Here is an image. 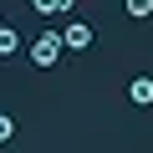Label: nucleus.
Segmentation results:
<instances>
[{"label":"nucleus","mask_w":153,"mask_h":153,"mask_svg":"<svg viewBox=\"0 0 153 153\" xmlns=\"http://www.w3.org/2000/svg\"><path fill=\"white\" fill-rule=\"evenodd\" d=\"M61 56H66V41H61V31H41V36L31 41V66L51 71V66H56Z\"/></svg>","instance_id":"nucleus-1"},{"label":"nucleus","mask_w":153,"mask_h":153,"mask_svg":"<svg viewBox=\"0 0 153 153\" xmlns=\"http://www.w3.org/2000/svg\"><path fill=\"white\" fill-rule=\"evenodd\" d=\"M61 41H66V51H92L97 31H92V21H66L61 26Z\"/></svg>","instance_id":"nucleus-2"},{"label":"nucleus","mask_w":153,"mask_h":153,"mask_svg":"<svg viewBox=\"0 0 153 153\" xmlns=\"http://www.w3.org/2000/svg\"><path fill=\"white\" fill-rule=\"evenodd\" d=\"M128 102L133 107H153V76H133L128 82Z\"/></svg>","instance_id":"nucleus-3"},{"label":"nucleus","mask_w":153,"mask_h":153,"mask_svg":"<svg viewBox=\"0 0 153 153\" xmlns=\"http://www.w3.org/2000/svg\"><path fill=\"white\" fill-rule=\"evenodd\" d=\"M31 5H36V16H71L76 0H31Z\"/></svg>","instance_id":"nucleus-4"},{"label":"nucleus","mask_w":153,"mask_h":153,"mask_svg":"<svg viewBox=\"0 0 153 153\" xmlns=\"http://www.w3.org/2000/svg\"><path fill=\"white\" fill-rule=\"evenodd\" d=\"M16 51H21V31L5 21V26H0V56H16Z\"/></svg>","instance_id":"nucleus-5"},{"label":"nucleus","mask_w":153,"mask_h":153,"mask_svg":"<svg viewBox=\"0 0 153 153\" xmlns=\"http://www.w3.org/2000/svg\"><path fill=\"white\" fill-rule=\"evenodd\" d=\"M128 21H153V0H123Z\"/></svg>","instance_id":"nucleus-6"},{"label":"nucleus","mask_w":153,"mask_h":153,"mask_svg":"<svg viewBox=\"0 0 153 153\" xmlns=\"http://www.w3.org/2000/svg\"><path fill=\"white\" fill-rule=\"evenodd\" d=\"M10 138H16V117H10V112H0V143H10Z\"/></svg>","instance_id":"nucleus-7"},{"label":"nucleus","mask_w":153,"mask_h":153,"mask_svg":"<svg viewBox=\"0 0 153 153\" xmlns=\"http://www.w3.org/2000/svg\"><path fill=\"white\" fill-rule=\"evenodd\" d=\"M0 26H5V16H0Z\"/></svg>","instance_id":"nucleus-8"}]
</instances>
